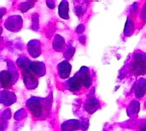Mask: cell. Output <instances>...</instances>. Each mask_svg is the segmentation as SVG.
<instances>
[{
  "mask_svg": "<svg viewBox=\"0 0 146 131\" xmlns=\"http://www.w3.org/2000/svg\"><path fill=\"white\" fill-rule=\"evenodd\" d=\"M132 73L135 76H141L146 74V55L136 54L134 55V61L132 65Z\"/></svg>",
  "mask_w": 146,
  "mask_h": 131,
  "instance_id": "obj_1",
  "label": "cell"
},
{
  "mask_svg": "<svg viewBox=\"0 0 146 131\" xmlns=\"http://www.w3.org/2000/svg\"><path fill=\"white\" fill-rule=\"evenodd\" d=\"M5 27L11 32H17L21 30L22 26V20L20 16H11L5 22Z\"/></svg>",
  "mask_w": 146,
  "mask_h": 131,
  "instance_id": "obj_2",
  "label": "cell"
},
{
  "mask_svg": "<svg viewBox=\"0 0 146 131\" xmlns=\"http://www.w3.org/2000/svg\"><path fill=\"white\" fill-rule=\"evenodd\" d=\"M77 75L79 76L80 79L81 80L82 85L84 87H86V89L90 88V86L92 85V79L90 71L88 70V68L86 66L81 67L80 71L77 73Z\"/></svg>",
  "mask_w": 146,
  "mask_h": 131,
  "instance_id": "obj_3",
  "label": "cell"
},
{
  "mask_svg": "<svg viewBox=\"0 0 146 131\" xmlns=\"http://www.w3.org/2000/svg\"><path fill=\"white\" fill-rule=\"evenodd\" d=\"M57 69H58V73H59L60 78L62 79H65V78H68L70 75L71 65L69 64L68 61H64L58 65Z\"/></svg>",
  "mask_w": 146,
  "mask_h": 131,
  "instance_id": "obj_4",
  "label": "cell"
},
{
  "mask_svg": "<svg viewBox=\"0 0 146 131\" xmlns=\"http://www.w3.org/2000/svg\"><path fill=\"white\" fill-rule=\"evenodd\" d=\"M29 70L36 76L42 77L45 73V66L41 62H30L28 65Z\"/></svg>",
  "mask_w": 146,
  "mask_h": 131,
  "instance_id": "obj_5",
  "label": "cell"
},
{
  "mask_svg": "<svg viewBox=\"0 0 146 131\" xmlns=\"http://www.w3.org/2000/svg\"><path fill=\"white\" fill-rule=\"evenodd\" d=\"M0 83H1V85L3 89L10 88L13 84L12 75L7 71L1 72H0Z\"/></svg>",
  "mask_w": 146,
  "mask_h": 131,
  "instance_id": "obj_6",
  "label": "cell"
},
{
  "mask_svg": "<svg viewBox=\"0 0 146 131\" xmlns=\"http://www.w3.org/2000/svg\"><path fill=\"white\" fill-rule=\"evenodd\" d=\"M68 90L74 92V91H79L80 89H81V86H82V83H81V80L80 79L79 76L76 74L74 77L71 78L69 80H68Z\"/></svg>",
  "mask_w": 146,
  "mask_h": 131,
  "instance_id": "obj_7",
  "label": "cell"
},
{
  "mask_svg": "<svg viewBox=\"0 0 146 131\" xmlns=\"http://www.w3.org/2000/svg\"><path fill=\"white\" fill-rule=\"evenodd\" d=\"M146 92V80L144 78L137 81L135 86V94L137 98H142Z\"/></svg>",
  "mask_w": 146,
  "mask_h": 131,
  "instance_id": "obj_8",
  "label": "cell"
},
{
  "mask_svg": "<svg viewBox=\"0 0 146 131\" xmlns=\"http://www.w3.org/2000/svg\"><path fill=\"white\" fill-rule=\"evenodd\" d=\"M99 107V102L98 100H96L95 98H92L89 99L86 103L85 104V109L86 112H88L90 114L93 113L94 112H96Z\"/></svg>",
  "mask_w": 146,
  "mask_h": 131,
  "instance_id": "obj_9",
  "label": "cell"
},
{
  "mask_svg": "<svg viewBox=\"0 0 146 131\" xmlns=\"http://www.w3.org/2000/svg\"><path fill=\"white\" fill-rule=\"evenodd\" d=\"M80 127L78 120H69L62 124V131H76Z\"/></svg>",
  "mask_w": 146,
  "mask_h": 131,
  "instance_id": "obj_10",
  "label": "cell"
},
{
  "mask_svg": "<svg viewBox=\"0 0 146 131\" xmlns=\"http://www.w3.org/2000/svg\"><path fill=\"white\" fill-rule=\"evenodd\" d=\"M59 15L65 20L69 18L68 16V2H62L59 6Z\"/></svg>",
  "mask_w": 146,
  "mask_h": 131,
  "instance_id": "obj_11",
  "label": "cell"
},
{
  "mask_svg": "<svg viewBox=\"0 0 146 131\" xmlns=\"http://www.w3.org/2000/svg\"><path fill=\"white\" fill-rule=\"evenodd\" d=\"M64 44H65L64 39H63L61 36L56 35V38H55L54 43H53V47H54V49H55L56 51H61V50L63 49Z\"/></svg>",
  "mask_w": 146,
  "mask_h": 131,
  "instance_id": "obj_12",
  "label": "cell"
},
{
  "mask_svg": "<svg viewBox=\"0 0 146 131\" xmlns=\"http://www.w3.org/2000/svg\"><path fill=\"white\" fill-rule=\"evenodd\" d=\"M33 44L34 48H35L36 46H37V47H38V46H39V43L37 42V40H33V41H32V43H33ZM39 54H40V48H38V49H37V50H36V49H34V52H33V57H38V56L39 55Z\"/></svg>",
  "mask_w": 146,
  "mask_h": 131,
  "instance_id": "obj_13",
  "label": "cell"
},
{
  "mask_svg": "<svg viewBox=\"0 0 146 131\" xmlns=\"http://www.w3.org/2000/svg\"><path fill=\"white\" fill-rule=\"evenodd\" d=\"M4 12H5V9H0V19H1V17L3 15Z\"/></svg>",
  "mask_w": 146,
  "mask_h": 131,
  "instance_id": "obj_14",
  "label": "cell"
}]
</instances>
